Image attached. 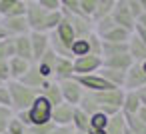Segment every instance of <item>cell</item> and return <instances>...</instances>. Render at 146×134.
Masks as SVG:
<instances>
[{"label": "cell", "mask_w": 146, "mask_h": 134, "mask_svg": "<svg viewBox=\"0 0 146 134\" xmlns=\"http://www.w3.org/2000/svg\"><path fill=\"white\" fill-rule=\"evenodd\" d=\"M6 86H8V90H10V100H12L10 108H12V112L28 110L30 104L34 102V98L40 94L38 88H30V86L22 84L20 80H8Z\"/></svg>", "instance_id": "1"}, {"label": "cell", "mask_w": 146, "mask_h": 134, "mask_svg": "<svg viewBox=\"0 0 146 134\" xmlns=\"http://www.w3.org/2000/svg\"><path fill=\"white\" fill-rule=\"evenodd\" d=\"M52 108L54 106L50 104V100L44 98L42 94H38L34 98V102L30 104V108L26 110V114H28V128L52 122Z\"/></svg>", "instance_id": "2"}, {"label": "cell", "mask_w": 146, "mask_h": 134, "mask_svg": "<svg viewBox=\"0 0 146 134\" xmlns=\"http://www.w3.org/2000/svg\"><path fill=\"white\" fill-rule=\"evenodd\" d=\"M46 18H48V10H44L36 0H28L26 20H28L30 32H46Z\"/></svg>", "instance_id": "3"}, {"label": "cell", "mask_w": 146, "mask_h": 134, "mask_svg": "<svg viewBox=\"0 0 146 134\" xmlns=\"http://www.w3.org/2000/svg\"><path fill=\"white\" fill-rule=\"evenodd\" d=\"M102 56H94V54H86V56H78L74 58V76H84V74H94L102 68Z\"/></svg>", "instance_id": "4"}, {"label": "cell", "mask_w": 146, "mask_h": 134, "mask_svg": "<svg viewBox=\"0 0 146 134\" xmlns=\"http://www.w3.org/2000/svg\"><path fill=\"white\" fill-rule=\"evenodd\" d=\"M0 26L4 28V32L12 38L30 34V26L26 16H8V18H0Z\"/></svg>", "instance_id": "5"}, {"label": "cell", "mask_w": 146, "mask_h": 134, "mask_svg": "<svg viewBox=\"0 0 146 134\" xmlns=\"http://www.w3.org/2000/svg\"><path fill=\"white\" fill-rule=\"evenodd\" d=\"M58 84H60L64 102H68V104H72V106H78L80 100H82V94H84V88L80 86V82L72 76V78H66V80H62V82H58Z\"/></svg>", "instance_id": "6"}, {"label": "cell", "mask_w": 146, "mask_h": 134, "mask_svg": "<svg viewBox=\"0 0 146 134\" xmlns=\"http://www.w3.org/2000/svg\"><path fill=\"white\" fill-rule=\"evenodd\" d=\"M110 16L114 18V22H116L118 26H122V28H126L128 32H132V34H134L136 20H134V16L130 14L128 6H126V0H116L114 10H112V14H110Z\"/></svg>", "instance_id": "7"}, {"label": "cell", "mask_w": 146, "mask_h": 134, "mask_svg": "<svg viewBox=\"0 0 146 134\" xmlns=\"http://www.w3.org/2000/svg\"><path fill=\"white\" fill-rule=\"evenodd\" d=\"M146 86V72L142 68L140 62H134L128 70H126V78H124V90H140Z\"/></svg>", "instance_id": "8"}, {"label": "cell", "mask_w": 146, "mask_h": 134, "mask_svg": "<svg viewBox=\"0 0 146 134\" xmlns=\"http://www.w3.org/2000/svg\"><path fill=\"white\" fill-rule=\"evenodd\" d=\"M74 78L80 82V86H82L86 92H100V90L116 88V86H112L108 80H104L98 72H94V74H84V76H74Z\"/></svg>", "instance_id": "9"}, {"label": "cell", "mask_w": 146, "mask_h": 134, "mask_svg": "<svg viewBox=\"0 0 146 134\" xmlns=\"http://www.w3.org/2000/svg\"><path fill=\"white\" fill-rule=\"evenodd\" d=\"M56 58H58V54L50 48V50H46L36 62H34V66H36V70L46 78V80H52V72H54V64H56Z\"/></svg>", "instance_id": "10"}, {"label": "cell", "mask_w": 146, "mask_h": 134, "mask_svg": "<svg viewBox=\"0 0 146 134\" xmlns=\"http://www.w3.org/2000/svg\"><path fill=\"white\" fill-rule=\"evenodd\" d=\"M72 76H74V60H72V58L58 56V58H56V64H54L52 80H56V82H62V80H66V78H72Z\"/></svg>", "instance_id": "11"}, {"label": "cell", "mask_w": 146, "mask_h": 134, "mask_svg": "<svg viewBox=\"0 0 146 134\" xmlns=\"http://www.w3.org/2000/svg\"><path fill=\"white\" fill-rule=\"evenodd\" d=\"M74 108L72 104L68 102H62V104H56L52 108V122L56 126H70L72 124V114H74Z\"/></svg>", "instance_id": "12"}, {"label": "cell", "mask_w": 146, "mask_h": 134, "mask_svg": "<svg viewBox=\"0 0 146 134\" xmlns=\"http://www.w3.org/2000/svg\"><path fill=\"white\" fill-rule=\"evenodd\" d=\"M8 16H26L24 0H0V18Z\"/></svg>", "instance_id": "13"}, {"label": "cell", "mask_w": 146, "mask_h": 134, "mask_svg": "<svg viewBox=\"0 0 146 134\" xmlns=\"http://www.w3.org/2000/svg\"><path fill=\"white\" fill-rule=\"evenodd\" d=\"M30 44H32V56L36 62L46 50H50V34L48 32H30Z\"/></svg>", "instance_id": "14"}, {"label": "cell", "mask_w": 146, "mask_h": 134, "mask_svg": "<svg viewBox=\"0 0 146 134\" xmlns=\"http://www.w3.org/2000/svg\"><path fill=\"white\" fill-rule=\"evenodd\" d=\"M132 64H134V60H132V56L128 52L116 54V56H108V58L102 60V66L104 68H112V70H120V72H126Z\"/></svg>", "instance_id": "15"}, {"label": "cell", "mask_w": 146, "mask_h": 134, "mask_svg": "<svg viewBox=\"0 0 146 134\" xmlns=\"http://www.w3.org/2000/svg\"><path fill=\"white\" fill-rule=\"evenodd\" d=\"M142 102H140V94L138 90H124V100H122V114H138Z\"/></svg>", "instance_id": "16"}, {"label": "cell", "mask_w": 146, "mask_h": 134, "mask_svg": "<svg viewBox=\"0 0 146 134\" xmlns=\"http://www.w3.org/2000/svg\"><path fill=\"white\" fill-rule=\"evenodd\" d=\"M32 66V62L30 60H24V58H20V56H12L10 60H8V68H10V80H20L26 72H28V68Z\"/></svg>", "instance_id": "17"}, {"label": "cell", "mask_w": 146, "mask_h": 134, "mask_svg": "<svg viewBox=\"0 0 146 134\" xmlns=\"http://www.w3.org/2000/svg\"><path fill=\"white\" fill-rule=\"evenodd\" d=\"M40 94H42L44 98H48L52 106L64 102V98H62V90H60V84H58L56 80H48V82L40 88Z\"/></svg>", "instance_id": "18"}, {"label": "cell", "mask_w": 146, "mask_h": 134, "mask_svg": "<svg viewBox=\"0 0 146 134\" xmlns=\"http://www.w3.org/2000/svg\"><path fill=\"white\" fill-rule=\"evenodd\" d=\"M14 50H16V56L34 62V56H32V44H30V34L16 36V38H14Z\"/></svg>", "instance_id": "19"}, {"label": "cell", "mask_w": 146, "mask_h": 134, "mask_svg": "<svg viewBox=\"0 0 146 134\" xmlns=\"http://www.w3.org/2000/svg\"><path fill=\"white\" fill-rule=\"evenodd\" d=\"M128 54L132 56L134 62H144L146 60V44L136 34H132L130 40H128Z\"/></svg>", "instance_id": "20"}, {"label": "cell", "mask_w": 146, "mask_h": 134, "mask_svg": "<svg viewBox=\"0 0 146 134\" xmlns=\"http://www.w3.org/2000/svg\"><path fill=\"white\" fill-rule=\"evenodd\" d=\"M20 82H22V84H26V86H30V88H38V90H40L48 80H46L38 70H36V66H34V62H32V66H30V68H28V72L20 78Z\"/></svg>", "instance_id": "21"}, {"label": "cell", "mask_w": 146, "mask_h": 134, "mask_svg": "<svg viewBox=\"0 0 146 134\" xmlns=\"http://www.w3.org/2000/svg\"><path fill=\"white\" fill-rule=\"evenodd\" d=\"M76 132H88L90 130V116L80 108L76 106L74 108V114H72V124H70Z\"/></svg>", "instance_id": "22"}, {"label": "cell", "mask_w": 146, "mask_h": 134, "mask_svg": "<svg viewBox=\"0 0 146 134\" xmlns=\"http://www.w3.org/2000/svg\"><path fill=\"white\" fill-rule=\"evenodd\" d=\"M98 74L104 78V80H108L112 86H116V88H124V78H126V72H120V70H112V68H100L98 70Z\"/></svg>", "instance_id": "23"}, {"label": "cell", "mask_w": 146, "mask_h": 134, "mask_svg": "<svg viewBox=\"0 0 146 134\" xmlns=\"http://www.w3.org/2000/svg\"><path fill=\"white\" fill-rule=\"evenodd\" d=\"M130 36H132V32H128L126 28H122V26H114L112 30H108L106 34H102L100 38L102 40H106V42H128L130 40Z\"/></svg>", "instance_id": "24"}, {"label": "cell", "mask_w": 146, "mask_h": 134, "mask_svg": "<svg viewBox=\"0 0 146 134\" xmlns=\"http://www.w3.org/2000/svg\"><path fill=\"white\" fill-rule=\"evenodd\" d=\"M106 134H126V120H124L122 112H118V114H114V116L108 118Z\"/></svg>", "instance_id": "25"}, {"label": "cell", "mask_w": 146, "mask_h": 134, "mask_svg": "<svg viewBox=\"0 0 146 134\" xmlns=\"http://www.w3.org/2000/svg\"><path fill=\"white\" fill-rule=\"evenodd\" d=\"M124 52H128V42H106V40H102V58L124 54Z\"/></svg>", "instance_id": "26"}, {"label": "cell", "mask_w": 146, "mask_h": 134, "mask_svg": "<svg viewBox=\"0 0 146 134\" xmlns=\"http://www.w3.org/2000/svg\"><path fill=\"white\" fill-rule=\"evenodd\" d=\"M114 4H116V0H98L96 10H94V14H92V22L104 18V16H110L112 10H114Z\"/></svg>", "instance_id": "27"}, {"label": "cell", "mask_w": 146, "mask_h": 134, "mask_svg": "<svg viewBox=\"0 0 146 134\" xmlns=\"http://www.w3.org/2000/svg\"><path fill=\"white\" fill-rule=\"evenodd\" d=\"M124 120L130 134H146V122H142L136 114H124Z\"/></svg>", "instance_id": "28"}, {"label": "cell", "mask_w": 146, "mask_h": 134, "mask_svg": "<svg viewBox=\"0 0 146 134\" xmlns=\"http://www.w3.org/2000/svg\"><path fill=\"white\" fill-rule=\"evenodd\" d=\"M70 54H72V60L78 58V56H86L90 54V42H88V36L86 38H76L70 46Z\"/></svg>", "instance_id": "29"}, {"label": "cell", "mask_w": 146, "mask_h": 134, "mask_svg": "<svg viewBox=\"0 0 146 134\" xmlns=\"http://www.w3.org/2000/svg\"><path fill=\"white\" fill-rule=\"evenodd\" d=\"M12 56H16L14 38L12 36H6L4 40H0V58H2V60H10Z\"/></svg>", "instance_id": "30"}, {"label": "cell", "mask_w": 146, "mask_h": 134, "mask_svg": "<svg viewBox=\"0 0 146 134\" xmlns=\"http://www.w3.org/2000/svg\"><path fill=\"white\" fill-rule=\"evenodd\" d=\"M114 26H116L114 18H112V16H104V18H100V20L94 22V32H96L98 36H102V34H106L108 30H112Z\"/></svg>", "instance_id": "31"}, {"label": "cell", "mask_w": 146, "mask_h": 134, "mask_svg": "<svg viewBox=\"0 0 146 134\" xmlns=\"http://www.w3.org/2000/svg\"><path fill=\"white\" fill-rule=\"evenodd\" d=\"M26 130H28V126L24 122H20L16 116H12L10 122H8V126H6V132L8 134H26Z\"/></svg>", "instance_id": "32"}, {"label": "cell", "mask_w": 146, "mask_h": 134, "mask_svg": "<svg viewBox=\"0 0 146 134\" xmlns=\"http://www.w3.org/2000/svg\"><path fill=\"white\" fill-rule=\"evenodd\" d=\"M108 118H110V116H106V114H102V112L92 114V116H90V128H94V130H106Z\"/></svg>", "instance_id": "33"}, {"label": "cell", "mask_w": 146, "mask_h": 134, "mask_svg": "<svg viewBox=\"0 0 146 134\" xmlns=\"http://www.w3.org/2000/svg\"><path fill=\"white\" fill-rule=\"evenodd\" d=\"M12 116H14L12 108H8V106H0V134L6 132V126H8V122H10Z\"/></svg>", "instance_id": "34"}, {"label": "cell", "mask_w": 146, "mask_h": 134, "mask_svg": "<svg viewBox=\"0 0 146 134\" xmlns=\"http://www.w3.org/2000/svg\"><path fill=\"white\" fill-rule=\"evenodd\" d=\"M62 20V10H54V12H48V18H46V32H52Z\"/></svg>", "instance_id": "35"}, {"label": "cell", "mask_w": 146, "mask_h": 134, "mask_svg": "<svg viewBox=\"0 0 146 134\" xmlns=\"http://www.w3.org/2000/svg\"><path fill=\"white\" fill-rule=\"evenodd\" d=\"M96 4H98V0H78V6H80L82 14H86L90 18H92V14L96 10Z\"/></svg>", "instance_id": "36"}, {"label": "cell", "mask_w": 146, "mask_h": 134, "mask_svg": "<svg viewBox=\"0 0 146 134\" xmlns=\"http://www.w3.org/2000/svg\"><path fill=\"white\" fill-rule=\"evenodd\" d=\"M126 6H128V10H130V14L134 16V20H138V16L144 12L142 10V6H140V2L138 0H126Z\"/></svg>", "instance_id": "37"}, {"label": "cell", "mask_w": 146, "mask_h": 134, "mask_svg": "<svg viewBox=\"0 0 146 134\" xmlns=\"http://www.w3.org/2000/svg\"><path fill=\"white\" fill-rule=\"evenodd\" d=\"M36 2L44 8V10H48V12H54V10H60L62 6H60V0H36Z\"/></svg>", "instance_id": "38"}, {"label": "cell", "mask_w": 146, "mask_h": 134, "mask_svg": "<svg viewBox=\"0 0 146 134\" xmlns=\"http://www.w3.org/2000/svg\"><path fill=\"white\" fill-rule=\"evenodd\" d=\"M10 104H12V100H10V90H8L6 84H2V86H0V106H8V108H10Z\"/></svg>", "instance_id": "39"}, {"label": "cell", "mask_w": 146, "mask_h": 134, "mask_svg": "<svg viewBox=\"0 0 146 134\" xmlns=\"http://www.w3.org/2000/svg\"><path fill=\"white\" fill-rule=\"evenodd\" d=\"M52 128H54V122H48V124H40V126H30L28 132H32V134H48Z\"/></svg>", "instance_id": "40"}, {"label": "cell", "mask_w": 146, "mask_h": 134, "mask_svg": "<svg viewBox=\"0 0 146 134\" xmlns=\"http://www.w3.org/2000/svg\"><path fill=\"white\" fill-rule=\"evenodd\" d=\"M0 78H2V82H4V84L10 80V68H8V60H2V58H0Z\"/></svg>", "instance_id": "41"}, {"label": "cell", "mask_w": 146, "mask_h": 134, "mask_svg": "<svg viewBox=\"0 0 146 134\" xmlns=\"http://www.w3.org/2000/svg\"><path fill=\"white\" fill-rule=\"evenodd\" d=\"M72 132H74L72 126H56V124H54V128H52L48 134H72Z\"/></svg>", "instance_id": "42"}, {"label": "cell", "mask_w": 146, "mask_h": 134, "mask_svg": "<svg viewBox=\"0 0 146 134\" xmlns=\"http://www.w3.org/2000/svg\"><path fill=\"white\" fill-rule=\"evenodd\" d=\"M134 34H136V36H138V38H140V40L146 44V28H142V26H138V24H136V28H134Z\"/></svg>", "instance_id": "43"}, {"label": "cell", "mask_w": 146, "mask_h": 134, "mask_svg": "<svg viewBox=\"0 0 146 134\" xmlns=\"http://www.w3.org/2000/svg\"><path fill=\"white\" fill-rule=\"evenodd\" d=\"M136 24H138V26H142V28H146V12H142V14L138 16Z\"/></svg>", "instance_id": "44"}, {"label": "cell", "mask_w": 146, "mask_h": 134, "mask_svg": "<svg viewBox=\"0 0 146 134\" xmlns=\"http://www.w3.org/2000/svg\"><path fill=\"white\" fill-rule=\"evenodd\" d=\"M142 122H146V106H140V110H138V114H136Z\"/></svg>", "instance_id": "45"}, {"label": "cell", "mask_w": 146, "mask_h": 134, "mask_svg": "<svg viewBox=\"0 0 146 134\" xmlns=\"http://www.w3.org/2000/svg\"><path fill=\"white\" fill-rule=\"evenodd\" d=\"M86 134H106V130H94V128H90Z\"/></svg>", "instance_id": "46"}, {"label": "cell", "mask_w": 146, "mask_h": 134, "mask_svg": "<svg viewBox=\"0 0 146 134\" xmlns=\"http://www.w3.org/2000/svg\"><path fill=\"white\" fill-rule=\"evenodd\" d=\"M138 94H140V102H142V106H146V94L140 92V90H138Z\"/></svg>", "instance_id": "47"}, {"label": "cell", "mask_w": 146, "mask_h": 134, "mask_svg": "<svg viewBox=\"0 0 146 134\" xmlns=\"http://www.w3.org/2000/svg\"><path fill=\"white\" fill-rule=\"evenodd\" d=\"M6 36H8V34H6V32H4V28H2V26H0V40H4V38H6Z\"/></svg>", "instance_id": "48"}, {"label": "cell", "mask_w": 146, "mask_h": 134, "mask_svg": "<svg viewBox=\"0 0 146 134\" xmlns=\"http://www.w3.org/2000/svg\"><path fill=\"white\" fill-rule=\"evenodd\" d=\"M138 2H140V6H142V10L146 12V0H138Z\"/></svg>", "instance_id": "49"}, {"label": "cell", "mask_w": 146, "mask_h": 134, "mask_svg": "<svg viewBox=\"0 0 146 134\" xmlns=\"http://www.w3.org/2000/svg\"><path fill=\"white\" fill-rule=\"evenodd\" d=\"M140 64H142V68H144V72H146V60H144V62H140Z\"/></svg>", "instance_id": "50"}, {"label": "cell", "mask_w": 146, "mask_h": 134, "mask_svg": "<svg viewBox=\"0 0 146 134\" xmlns=\"http://www.w3.org/2000/svg\"><path fill=\"white\" fill-rule=\"evenodd\" d=\"M140 92H144V94H146V86H144V88H140Z\"/></svg>", "instance_id": "51"}, {"label": "cell", "mask_w": 146, "mask_h": 134, "mask_svg": "<svg viewBox=\"0 0 146 134\" xmlns=\"http://www.w3.org/2000/svg\"><path fill=\"white\" fill-rule=\"evenodd\" d=\"M72 134H86V132H76V130H74V132H72Z\"/></svg>", "instance_id": "52"}, {"label": "cell", "mask_w": 146, "mask_h": 134, "mask_svg": "<svg viewBox=\"0 0 146 134\" xmlns=\"http://www.w3.org/2000/svg\"><path fill=\"white\" fill-rule=\"evenodd\" d=\"M2 84H4V82H2V78H0V86H2Z\"/></svg>", "instance_id": "53"}, {"label": "cell", "mask_w": 146, "mask_h": 134, "mask_svg": "<svg viewBox=\"0 0 146 134\" xmlns=\"http://www.w3.org/2000/svg\"><path fill=\"white\" fill-rule=\"evenodd\" d=\"M26 134H32V132H28V130H26Z\"/></svg>", "instance_id": "54"}, {"label": "cell", "mask_w": 146, "mask_h": 134, "mask_svg": "<svg viewBox=\"0 0 146 134\" xmlns=\"http://www.w3.org/2000/svg\"><path fill=\"white\" fill-rule=\"evenodd\" d=\"M126 134H130V132H128V128H126Z\"/></svg>", "instance_id": "55"}, {"label": "cell", "mask_w": 146, "mask_h": 134, "mask_svg": "<svg viewBox=\"0 0 146 134\" xmlns=\"http://www.w3.org/2000/svg\"><path fill=\"white\" fill-rule=\"evenodd\" d=\"M4 134H8V132H4Z\"/></svg>", "instance_id": "56"}]
</instances>
